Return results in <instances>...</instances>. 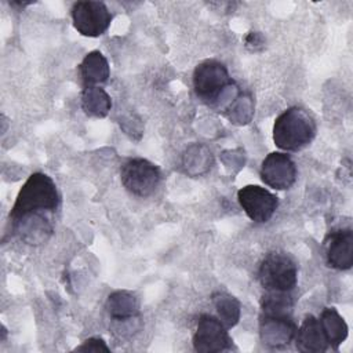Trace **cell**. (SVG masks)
Returning a JSON list of instances; mask_svg holds the SVG:
<instances>
[{"label":"cell","instance_id":"6da1fadb","mask_svg":"<svg viewBox=\"0 0 353 353\" xmlns=\"http://www.w3.org/2000/svg\"><path fill=\"white\" fill-rule=\"evenodd\" d=\"M59 193L55 182L43 172H33L19 189L10 212V222L29 212H55Z\"/></svg>","mask_w":353,"mask_h":353},{"label":"cell","instance_id":"7a4b0ae2","mask_svg":"<svg viewBox=\"0 0 353 353\" xmlns=\"http://www.w3.org/2000/svg\"><path fill=\"white\" fill-rule=\"evenodd\" d=\"M316 130L314 119L305 109L292 106L274 120L273 142L281 150L296 152L313 141Z\"/></svg>","mask_w":353,"mask_h":353},{"label":"cell","instance_id":"3957f363","mask_svg":"<svg viewBox=\"0 0 353 353\" xmlns=\"http://www.w3.org/2000/svg\"><path fill=\"white\" fill-rule=\"evenodd\" d=\"M234 87L226 66L216 59H205L193 70V88L196 95L207 105H216L229 90Z\"/></svg>","mask_w":353,"mask_h":353},{"label":"cell","instance_id":"277c9868","mask_svg":"<svg viewBox=\"0 0 353 353\" xmlns=\"http://www.w3.org/2000/svg\"><path fill=\"white\" fill-rule=\"evenodd\" d=\"M258 279L266 291L291 292L298 281V266L287 252L273 251L262 259Z\"/></svg>","mask_w":353,"mask_h":353},{"label":"cell","instance_id":"5b68a950","mask_svg":"<svg viewBox=\"0 0 353 353\" xmlns=\"http://www.w3.org/2000/svg\"><path fill=\"white\" fill-rule=\"evenodd\" d=\"M120 179L123 186L137 197L150 196L160 183L161 174L152 161L135 157L127 160L120 168Z\"/></svg>","mask_w":353,"mask_h":353},{"label":"cell","instance_id":"8992f818","mask_svg":"<svg viewBox=\"0 0 353 353\" xmlns=\"http://www.w3.org/2000/svg\"><path fill=\"white\" fill-rule=\"evenodd\" d=\"M72 21L74 29L85 37L103 34L112 22V14L102 1L84 0L72 7Z\"/></svg>","mask_w":353,"mask_h":353},{"label":"cell","instance_id":"52a82bcc","mask_svg":"<svg viewBox=\"0 0 353 353\" xmlns=\"http://www.w3.org/2000/svg\"><path fill=\"white\" fill-rule=\"evenodd\" d=\"M296 324L291 313L261 312L259 336L263 345L277 349L290 345L296 332Z\"/></svg>","mask_w":353,"mask_h":353},{"label":"cell","instance_id":"ba28073f","mask_svg":"<svg viewBox=\"0 0 353 353\" xmlns=\"http://www.w3.org/2000/svg\"><path fill=\"white\" fill-rule=\"evenodd\" d=\"M237 200L248 218L256 223L270 221L279 207L277 197L258 185H245L239 189Z\"/></svg>","mask_w":353,"mask_h":353},{"label":"cell","instance_id":"9c48e42d","mask_svg":"<svg viewBox=\"0 0 353 353\" xmlns=\"http://www.w3.org/2000/svg\"><path fill=\"white\" fill-rule=\"evenodd\" d=\"M230 336L228 328L218 317L211 314H201L197 320L196 331L193 334V347L199 353H218L230 346Z\"/></svg>","mask_w":353,"mask_h":353},{"label":"cell","instance_id":"30bf717a","mask_svg":"<svg viewBox=\"0 0 353 353\" xmlns=\"http://www.w3.org/2000/svg\"><path fill=\"white\" fill-rule=\"evenodd\" d=\"M259 175L269 188L285 190L296 181V165L287 153L272 152L262 160Z\"/></svg>","mask_w":353,"mask_h":353},{"label":"cell","instance_id":"8fae6325","mask_svg":"<svg viewBox=\"0 0 353 353\" xmlns=\"http://www.w3.org/2000/svg\"><path fill=\"white\" fill-rule=\"evenodd\" d=\"M51 212H29L21 218L11 221L14 233L29 245H39L46 243L52 232Z\"/></svg>","mask_w":353,"mask_h":353},{"label":"cell","instance_id":"7c38bea8","mask_svg":"<svg viewBox=\"0 0 353 353\" xmlns=\"http://www.w3.org/2000/svg\"><path fill=\"white\" fill-rule=\"evenodd\" d=\"M325 259L328 266L347 270L353 265V232L350 228L334 230L325 239Z\"/></svg>","mask_w":353,"mask_h":353},{"label":"cell","instance_id":"4fadbf2b","mask_svg":"<svg viewBox=\"0 0 353 353\" xmlns=\"http://www.w3.org/2000/svg\"><path fill=\"white\" fill-rule=\"evenodd\" d=\"M294 341L296 349L302 353H323L330 347L319 319L312 314L306 316L299 328H296Z\"/></svg>","mask_w":353,"mask_h":353},{"label":"cell","instance_id":"5bb4252c","mask_svg":"<svg viewBox=\"0 0 353 353\" xmlns=\"http://www.w3.org/2000/svg\"><path fill=\"white\" fill-rule=\"evenodd\" d=\"M106 310L114 321H131L139 316V302L132 292L119 290L108 296Z\"/></svg>","mask_w":353,"mask_h":353},{"label":"cell","instance_id":"9a60e30c","mask_svg":"<svg viewBox=\"0 0 353 353\" xmlns=\"http://www.w3.org/2000/svg\"><path fill=\"white\" fill-rule=\"evenodd\" d=\"M80 76L87 85H98L109 79V62L101 51L88 52L80 63Z\"/></svg>","mask_w":353,"mask_h":353},{"label":"cell","instance_id":"2e32d148","mask_svg":"<svg viewBox=\"0 0 353 353\" xmlns=\"http://www.w3.org/2000/svg\"><path fill=\"white\" fill-rule=\"evenodd\" d=\"M321 330L328 342V346L336 349L347 338V324L334 307L323 309L319 317Z\"/></svg>","mask_w":353,"mask_h":353},{"label":"cell","instance_id":"e0dca14e","mask_svg":"<svg viewBox=\"0 0 353 353\" xmlns=\"http://www.w3.org/2000/svg\"><path fill=\"white\" fill-rule=\"evenodd\" d=\"M81 108L92 117H105L110 112L112 99L109 94L98 85H85L81 92Z\"/></svg>","mask_w":353,"mask_h":353},{"label":"cell","instance_id":"ac0fdd59","mask_svg":"<svg viewBox=\"0 0 353 353\" xmlns=\"http://www.w3.org/2000/svg\"><path fill=\"white\" fill-rule=\"evenodd\" d=\"M212 303L215 306L218 319L229 330L234 327L241 316L240 302L230 294L218 291L212 295Z\"/></svg>","mask_w":353,"mask_h":353},{"label":"cell","instance_id":"d6986e66","mask_svg":"<svg viewBox=\"0 0 353 353\" xmlns=\"http://www.w3.org/2000/svg\"><path fill=\"white\" fill-rule=\"evenodd\" d=\"M182 165L189 175H201L212 165V154L207 146L194 143L186 149L182 157Z\"/></svg>","mask_w":353,"mask_h":353},{"label":"cell","instance_id":"ffe728a7","mask_svg":"<svg viewBox=\"0 0 353 353\" xmlns=\"http://www.w3.org/2000/svg\"><path fill=\"white\" fill-rule=\"evenodd\" d=\"M74 350L76 352H94V353L110 352L106 342L102 338H98V336H92V338H88V339L83 341V343L79 345Z\"/></svg>","mask_w":353,"mask_h":353},{"label":"cell","instance_id":"44dd1931","mask_svg":"<svg viewBox=\"0 0 353 353\" xmlns=\"http://www.w3.org/2000/svg\"><path fill=\"white\" fill-rule=\"evenodd\" d=\"M245 46L247 47H251L252 46V50H256L258 46H263V37L261 36V33L258 32H250L247 36H245Z\"/></svg>","mask_w":353,"mask_h":353}]
</instances>
